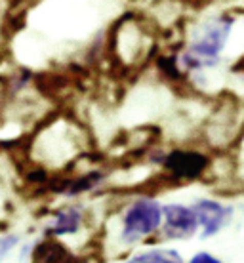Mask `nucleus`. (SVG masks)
<instances>
[{"label":"nucleus","instance_id":"obj_1","mask_svg":"<svg viewBox=\"0 0 244 263\" xmlns=\"http://www.w3.org/2000/svg\"><path fill=\"white\" fill-rule=\"evenodd\" d=\"M233 25L235 20L229 15H218L200 25V29L193 34L191 44L181 55V65L189 71H202L218 65L221 52L231 36Z\"/></svg>","mask_w":244,"mask_h":263},{"label":"nucleus","instance_id":"obj_2","mask_svg":"<svg viewBox=\"0 0 244 263\" xmlns=\"http://www.w3.org/2000/svg\"><path fill=\"white\" fill-rule=\"evenodd\" d=\"M162 206L153 197H138L122 212L120 221V240L134 244L141 238L151 237L162 227Z\"/></svg>","mask_w":244,"mask_h":263},{"label":"nucleus","instance_id":"obj_3","mask_svg":"<svg viewBox=\"0 0 244 263\" xmlns=\"http://www.w3.org/2000/svg\"><path fill=\"white\" fill-rule=\"evenodd\" d=\"M162 231L164 237L172 240H185L195 237V233L200 229L198 217L193 210V206L185 204H164L162 206Z\"/></svg>","mask_w":244,"mask_h":263},{"label":"nucleus","instance_id":"obj_4","mask_svg":"<svg viewBox=\"0 0 244 263\" xmlns=\"http://www.w3.org/2000/svg\"><path fill=\"white\" fill-rule=\"evenodd\" d=\"M195 214L198 217V225H200V237L202 238H212L218 233L227 227V223L233 217V208L227 204L219 202L216 198H197L191 204Z\"/></svg>","mask_w":244,"mask_h":263},{"label":"nucleus","instance_id":"obj_5","mask_svg":"<svg viewBox=\"0 0 244 263\" xmlns=\"http://www.w3.org/2000/svg\"><path fill=\"white\" fill-rule=\"evenodd\" d=\"M162 168L176 179H197L208 166V157L191 149H176L162 157Z\"/></svg>","mask_w":244,"mask_h":263},{"label":"nucleus","instance_id":"obj_6","mask_svg":"<svg viewBox=\"0 0 244 263\" xmlns=\"http://www.w3.org/2000/svg\"><path fill=\"white\" fill-rule=\"evenodd\" d=\"M84 212L79 206H65L52 214V221L48 225V235L52 237H67L79 233L82 227Z\"/></svg>","mask_w":244,"mask_h":263},{"label":"nucleus","instance_id":"obj_7","mask_svg":"<svg viewBox=\"0 0 244 263\" xmlns=\"http://www.w3.org/2000/svg\"><path fill=\"white\" fill-rule=\"evenodd\" d=\"M31 261L33 263H74L73 254L67 250L61 242L55 238H48L42 242L34 244L31 252Z\"/></svg>","mask_w":244,"mask_h":263},{"label":"nucleus","instance_id":"obj_8","mask_svg":"<svg viewBox=\"0 0 244 263\" xmlns=\"http://www.w3.org/2000/svg\"><path fill=\"white\" fill-rule=\"evenodd\" d=\"M122 263H185L183 257L179 256V252L172 250V248H155V250H147L141 254H136L130 259Z\"/></svg>","mask_w":244,"mask_h":263},{"label":"nucleus","instance_id":"obj_9","mask_svg":"<svg viewBox=\"0 0 244 263\" xmlns=\"http://www.w3.org/2000/svg\"><path fill=\"white\" fill-rule=\"evenodd\" d=\"M103 178H105L103 172H90V174H86L82 178H77V179H73V181H69L67 187L63 189V193L69 195V197L88 193V191H92V189H96L98 185H101Z\"/></svg>","mask_w":244,"mask_h":263},{"label":"nucleus","instance_id":"obj_10","mask_svg":"<svg viewBox=\"0 0 244 263\" xmlns=\"http://www.w3.org/2000/svg\"><path fill=\"white\" fill-rule=\"evenodd\" d=\"M17 244H20V237L17 235H4V237H0V263H4L6 256Z\"/></svg>","mask_w":244,"mask_h":263},{"label":"nucleus","instance_id":"obj_11","mask_svg":"<svg viewBox=\"0 0 244 263\" xmlns=\"http://www.w3.org/2000/svg\"><path fill=\"white\" fill-rule=\"evenodd\" d=\"M187 263H223L221 259H219L218 256H214L212 252H197V254H193L191 259Z\"/></svg>","mask_w":244,"mask_h":263}]
</instances>
